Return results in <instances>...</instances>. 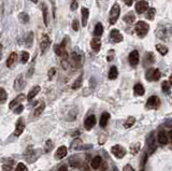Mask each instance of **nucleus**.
I'll list each match as a JSON object with an SVG mask.
<instances>
[{"label": "nucleus", "mask_w": 172, "mask_h": 171, "mask_svg": "<svg viewBox=\"0 0 172 171\" xmlns=\"http://www.w3.org/2000/svg\"><path fill=\"white\" fill-rule=\"evenodd\" d=\"M147 9H149V3L145 0H140V1H138L135 3V11H137V13L142 14Z\"/></svg>", "instance_id": "obj_8"}, {"label": "nucleus", "mask_w": 172, "mask_h": 171, "mask_svg": "<svg viewBox=\"0 0 172 171\" xmlns=\"http://www.w3.org/2000/svg\"><path fill=\"white\" fill-rule=\"evenodd\" d=\"M123 1H124L126 3V6H128V7L132 6V3H134V0H123Z\"/></svg>", "instance_id": "obj_50"}, {"label": "nucleus", "mask_w": 172, "mask_h": 171, "mask_svg": "<svg viewBox=\"0 0 172 171\" xmlns=\"http://www.w3.org/2000/svg\"><path fill=\"white\" fill-rule=\"evenodd\" d=\"M96 125V117L95 115H89L88 117H86L85 122H84V126L87 130H91L94 126Z\"/></svg>", "instance_id": "obj_12"}, {"label": "nucleus", "mask_w": 172, "mask_h": 171, "mask_svg": "<svg viewBox=\"0 0 172 171\" xmlns=\"http://www.w3.org/2000/svg\"><path fill=\"white\" fill-rule=\"evenodd\" d=\"M134 93H135V95H137V96H142V95H144L145 89H144L143 85L140 84V83L135 84L134 87Z\"/></svg>", "instance_id": "obj_22"}, {"label": "nucleus", "mask_w": 172, "mask_h": 171, "mask_svg": "<svg viewBox=\"0 0 172 171\" xmlns=\"http://www.w3.org/2000/svg\"><path fill=\"white\" fill-rule=\"evenodd\" d=\"M66 155H67V148L62 145V146H60V148H57L56 153H55V159L60 160V159H62Z\"/></svg>", "instance_id": "obj_14"}, {"label": "nucleus", "mask_w": 172, "mask_h": 171, "mask_svg": "<svg viewBox=\"0 0 172 171\" xmlns=\"http://www.w3.org/2000/svg\"><path fill=\"white\" fill-rule=\"evenodd\" d=\"M159 106H160V99H159L157 96H152L147 99V102H146L147 109L155 110V109H158Z\"/></svg>", "instance_id": "obj_4"}, {"label": "nucleus", "mask_w": 172, "mask_h": 171, "mask_svg": "<svg viewBox=\"0 0 172 171\" xmlns=\"http://www.w3.org/2000/svg\"><path fill=\"white\" fill-rule=\"evenodd\" d=\"M25 100V95L24 94H19L16 98H14L13 100L11 101V103L9 104V108L10 109H13V108H15L16 106H18V104H21L22 102Z\"/></svg>", "instance_id": "obj_13"}, {"label": "nucleus", "mask_w": 172, "mask_h": 171, "mask_svg": "<svg viewBox=\"0 0 172 171\" xmlns=\"http://www.w3.org/2000/svg\"><path fill=\"white\" fill-rule=\"evenodd\" d=\"M55 72H56V70L54 69V68H51L50 70H48V72H47V74H48V79H53L54 78V75H55Z\"/></svg>", "instance_id": "obj_47"}, {"label": "nucleus", "mask_w": 172, "mask_h": 171, "mask_svg": "<svg viewBox=\"0 0 172 171\" xmlns=\"http://www.w3.org/2000/svg\"><path fill=\"white\" fill-rule=\"evenodd\" d=\"M161 87H163V92L165 93V94H169V93H170V84H169L167 81L163 82Z\"/></svg>", "instance_id": "obj_37"}, {"label": "nucleus", "mask_w": 172, "mask_h": 171, "mask_svg": "<svg viewBox=\"0 0 172 171\" xmlns=\"http://www.w3.org/2000/svg\"><path fill=\"white\" fill-rule=\"evenodd\" d=\"M91 168L93 169H99V168L101 167V165H102V159H101V157L100 156H96V157H94L93 158V160H91Z\"/></svg>", "instance_id": "obj_18"}, {"label": "nucleus", "mask_w": 172, "mask_h": 171, "mask_svg": "<svg viewBox=\"0 0 172 171\" xmlns=\"http://www.w3.org/2000/svg\"><path fill=\"white\" fill-rule=\"evenodd\" d=\"M2 44H0V59H1V57H2Z\"/></svg>", "instance_id": "obj_54"}, {"label": "nucleus", "mask_w": 172, "mask_h": 171, "mask_svg": "<svg viewBox=\"0 0 172 171\" xmlns=\"http://www.w3.org/2000/svg\"><path fill=\"white\" fill-rule=\"evenodd\" d=\"M110 38L114 43H120L123 41V35L120 33V30H117V29H113V30H111Z\"/></svg>", "instance_id": "obj_9"}, {"label": "nucleus", "mask_w": 172, "mask_h": 171, "mask_svg": "<svg viewBox=\"0 0 172 171\" xmlns=\"http://www.w3.org/2000/svg\"><path fill=\"white\" fill-rule=\"evenodd\" d=\"M82 146V140L81 139H76V140L72 142V148H76V150H77V148H81Z\"/></svg>", "instance_id": "obj_39"}, {"label": "nucleus", "mask_w": 172, "mask_h": 171, "mask_svg": "<svg viewBox=\"0 0 172 171\" xmlns=\"http://www.w3.org/2000/svg\"><path fill=\"white\" fill-rule=\"evenodd\" d=\"M53 148H54V143H53L52 140H47V142H45V145H44V152L45 153H50L51 151L53 150Z\"/></svg>", "instance_id": "obj_29"}, {"label": "nucleus", "mask_w": 172, "mask_h": 171, "mask_svg": "<svg viewBox=\"0 0 172 171\" xmlns=\"http://www.w3.org/2000/svg\"><path fill=\"white\" fill-rule=\"evenodd\" d=\"M111 152H112V154L115 156L116 158H120V159L126 155V150L123 148L122 145H120V144L113 146V148H111Z\"/></svg>", "instance_id": "obj_5"}, {"label": "nucleus", "mask_w": 172, "mask_h": 171, "mask_svg": "<svg viewBox=\"0 0 172 171\" xmlns=\"http://www.w3.org/2000/svg\"><path fill=\"white\" fill-rule=\"evenodd\" d=\"M155 14H156V10L153 9V8L149 9V11H147V14H146V18L149 19H154Z\"/></svg>", "instance_id": "obj_41"}, {"label": "nucleus", "mask_w": 172, "mask_h": 171, "mask_svg": "<svg viewBox=\"0 0 172 171\" xmlns=\"http://www.w3.org/2000/svg\"><path fill=\"white\" fill-rule=\"evenodd\" d=\"M24 129H25V123H24V119L23 118H19L16 122V125H15V130H14V136L18 137L23 133Z\"/></svg>", "instance_id": "obj_10"}, {"label": "nucleus", "mask_w": 172, "mask_h": 171, "mask_svg": "<svg viewBox=\"0 0 172 171\" xmlns=\"http://www.w3.org/2000/svg\"><path fill=\"white\" fill-rule=\"evenodd\" d=\"M123 19H124V22H126V23L132 24V23H135V16L132 12H129L128 14H126Z\"/></svg>", "instance_id": "obj_27"}, {"label": "nucleus", "mask_w": 172, "mask_h": 171, "mask_svg": "<svg viewBox=\"0 0 172 171\" xmlns=\"http://www.w3.org/2000/svg\"><path fill=\"white\" fill-rule=\"evenodd\" d=\"M128 59H129V63L131 66H134V67L135 66H137L138 63H139V60H140V56H139L138 51H132V52L129 54Z\"/></svg>", "instance_id": "obj_11"}, {"label": "nucleus", "mask_w": 172, "mask_h": 171, "mask_svg": "<svg viewBox=\"0 0 172 171\" xmlns=\"http://www.w3.org/2000/svg\"><path fill=\"white\" fill-rule=\"evenodd\" d=\"M149 29H150V26L147 23H145L143 21H140L135 24V33L137 35L140 37V38H143L147 35L149 33Z\"/></svg>", "instance_id": "obj_1"}, {"label": "nucleus", "mask_w": 172, "mask_h": 171, "mask_svg": "<svg viewBox=\"0 0 172 171\" xmlns=\"http://www.w3.org/2000/svg\"><path fill=\"white\" fill-rule=\"evenodd\" d=\"M120 4L118 3H114L110 11V15H109V22L110 24L114 25V24L117 22L118 18H120Z\"/></svg>", "instance_id": "obj_2"}, {"label": "nucleus", "mask_w": 172, "mask_h": 171, "mask_svg": "<svg viewBox=\"0 0 172 171\" xmlns=\"http://www.w3.org/2000/svg\"><path fill=\"white\" fill-rule=\"evenodd\" d=\"M77 9V2L76 1H73L71 4V10L73 11V10H76Z\"/></svg>", "instance_id": "obj_52"}, {"label": "nucleus", "mask_w": 172, "mask_h": 171, "mask_svg": "<svg viewBox=\"0 0 172 171\" xmlns=\"http://www.w3.org/2000/svg\"><path fill=\"white\" fill-rule=\"evenodd\" d=\"M35 62H36V59H33L32 63H31V65H30V68H29L28 71H27V77H28V78H31V77H32L33 72H35Z\"/></svg>", "instance_id": "obj_40"}, {"label": "nucleus", "mask_w": 172, "mask_h": 171, "mask_svg": "<svg viewBox=\"0 0 172 171\" xmlns=\"http://www.w3.org/2000/svg\"><path fill=\"white\" fill-rule=\"evenodd\" d=\"M82 82H83V77H79L76 79V81L73 83V85H72V88L73 89H77V88H80V87L82 86Z\"/></svg>", "instance_id": "obj_34"}, {"label": "nucleus", "mask_w": 172, "mask_h": 171, "mask_svg": "<svg viewBox=\"0 0 172 171\" xmlns=\"http://www.w3.org/2000/svg\"><path fill=\"white\" fill-rule=\"evenodd\" d=\"M160 79V71L158 69H154V73H153V80L152 81H158Z\"/></svg>", "instance_id": "obj_43"}, {"label": "nucleus", "mask_w": 172, "mask_h": 171, "mask_svg": "<svg viewBox=\"0 0 172 171\" xmlns=\"http://www.w3.org/2000/svg\"><path fill=\"white\" fill-rule=\"evenodd\" d=\"M57 171H68V168H67L66 165H62V166H60V167L58 168Z\"/></svg>", "instance_id": "obj_51"}, {"label": "nucleus", "mask_w": 172, "mask_h": 171, "mask_svg": "<svg viewBox=\"0 0 172 171\" xmlns=\"http://www.w3.org/2000/svg\"><path fill=\"white\" fill-rule=\"evenodd\" d=\"M39 92H40V86H35L32 89L30 90V92L28 93V95H27V100L28 101H31L33 98H35L36 96L39 94Z\"/></svg>", "instance_id": "obj_21"}, {"label": "nucleus", "mask_w": 172, "mask_h": 171, "mask_svg": "<svg viewBox=\"0 0 172 171\" xmlns=\"http://www.w3.org/2000/svg\"><path fill=\"white\" fill-rule=\"evenodd\" d=\"M153 73H154V69L147 70L146 75H145V78H146L147 81H152V80H153Z\"/></svg>", "instance_id": "obj_44"}, {"label": "nucleus", "mask_w": 172, "mask_h": 171, "mask_svg": "<svg viewBox=\"0 0 172 171\" xmlns=\"http://www.w3.org/2000/svg\"><path fill=\"white\" fill-rule=\"evenodd\" d=\"M7 98H8V95H7V92L3 88L0 87V104L6 102Z\"/></svg>", "instance_id": "obj_32"}, {"label": "nucleus", "mask_w": 172, "mask_h": 171, "mask_svg": "<svg viewBox=\"0 0 172 171\" xmlns=\"http://www.w3.org/2000/svg\"><path fill=\"white\" fill-rule=\"evenodd\" d=\"M18 18H19V21L24 24L28 23V21H29V16H28V14H26V13H19Z\"/></svg>", "instance_id": "obj_38"}, {"label": "nucleus", "mask_w": 172, "mask_h": 171, "mask_svg": "<svg viewBox=\"0 0 172 171\" xmlns=\"http://www.w3.org/2000/svg\"><path fill=\"white\" fill-rule=\"evenodd\" d=\"M113 54H114V53L111 52V55H108V60H109V62H111V60H113Z\"/></svg>", "instance_id": "obj_53"}, {"label": "nucleus", "mask_w": 172, "mask_h": 171, "mask_svg": "<svg viewBox=\"0 0 172 171\" xmlns=\"http://www.w3.org/2000/svg\"><path fill=\"white\" fill-rule=\"evenodd\" d=\"M103 33V26L101 23H98L95 26V29H94V36L95 37H100Z\"/></svg>", "instance_id": "obj_26"}, {"label": "nucleus", "mask_w": 172, "mask_h": 171, "mask_svg": "<svg viewBox=\"0 0 172 171\" xmlns=\"http://www.w3.org/2000/svg\"><path fill=\"white\" fill-rule=\"evenodd\" d=\"M23 110H24V106H23V104H18V106H16V108L14 109V113H15V114H19V113H22V112H23Z\"/></svg>", "instance_id": "obj_46"}, {"label": "nucleus", "mask_w": 172, "mask_h": 171, "mask_svg": "<svg viewBox=\"0 0 172 171\" xmlns=\"http://www.w3.org/2000/svg\"><path fill=\"white\" fill-rule=\"evenodd\" d=\"M28 59H29V53L23 51V52L21 53V62H22V63H26L28 62Z\"/></svg>", "instance_id": "obj_35"}, {"label": "nucleus", "mask_w": 172, "mask_h": 171, "mask_svg": "<svg viewBox=\"0 0 172 171\" xmlns=\"http://www.w3.org/2000/svg\"><path fill=\"white\" fill-rule=\"evenodd\" d=\"M51 45V39L47 35H44L41 39V43H40V48H41V54H44L47 51V48Z\"/></svg>", "instance_id": "obj_6"}, {"label": "nucleus", "mask_w": 172, "mask_h": 171, "mask_svg": "<svg viewBox=\"0 0 172 171\" xmlns=\"http://www.w3.org/2000/svg\"><path fill=\"white\" fill-rule=\"evenodd\" d=\"M169 82H170V84L172 85V74L170 75V78H169Z\"/></svg>", "instance_id": "obj_56"}, {"label": "nucleus", "mask_w": 172, "mask_h": 171, "mask_svg": "<svg viewBox=\"0 0 172 171\" xmlns=\"http://www.w3.org/2000/svg\"><path fill=\"white\" fill-rule=\"evenodd\" d=\"M135 123V117L129 116L127 118V121H126L124 123V127H125V128H130V127L134 125Z\"/></svg>", "instance_id": "obj_30"}, {"label": "nucleus", "mask_w": 172, "mask_h": 171, "mask_svg": "<svg viewBox=\"0 0 172 171\" xmlns=\"http://www.w3.org/2000/svg\"><path fill=\"white\" fill-rule=\"evenodd\" d=\"M16 60H17V54L14 53V52L11 53L10 56H9V58H8V60H7V66H8L9 68L13 67V66L15 65Z\"/></svg>", "instance_id": "obj_20"}, {"label": "nucleus", "mask_w": 172, "mask_h": 171, "mask_svg": "<svg viewBox=\"0 0 172 171\" xmlns=\"http://www.w3.org/2000/svg\"><path fill=\"white\" fill-rule=\"evenodd\" d=\"M25 86V80H24V75L23 74H19L16 77L15 81H14V89L16 92H19L22 90Z\"/></svg>", "instance_id": "obj_7"}, {"label": "nucleus", "mask_w": 172, "mask_h": 171, "mask_svg": "<svg viewBox=\"0 0 172 171\" xmlns=\"http://www.w3.org/2000/svg\"><path fill=\"white\" fill-rule=\"evenodd\" d=\"M26 155H28V156H25L26 160H27L28 163H33L35 160H37V158L39 157L38 152L37 151H33V150H29L28 154H26Z\"/></svg>", "instance_id": "obj_16"}, {"label": "nucleus", "mask_w": 172, "mask_h": 171, "mask_svg": "<svg viewBox=\"0 0 172 171\" xmlns=\"http://www.w3.org/2000/svg\"><path fill=\"white\" fill-rule=\"evenodd\" d=\"M82 26L85 27L87 25V21H88V16H89V11L86 8H82Z\"/></svg>", "instance_id": "obj_19"}, {"label": "nucleus", "mask_w": 172, "mask_h": 171, "mask_svg": "<svg viewBox=\"0 0 172 171\" xmlns=\"http://www.w3.org/2000/svg\"><path fill=\"white\" fill-rule=\"evenodd\" d=\"M42 11H43V22H44L45 26L47 25V8L44 3L42 4Z\"/></svg>", "instance_id": "obj_36"}, {"label": "nucleus", "mask_w": 172, "mask_h": 171, "mask_svg": "<svg viewBox=\"0 0 172 171\" xmlns=\"http://www.w3.org/2000/svg\"><path fill=\"white\" fill-rule=\"evenodd\" d=\"M13 162H10L9 163H4V165H2V169L3 171H11L12 170V167H13Z\"/></svg>", "instance_id": "obj_45"}, {"label": "nucleus", "mask_w": 172, "mask_h": 171, "mask_svg": "<svg viewBox=\"0 0 172 171\" xmlns=\"http://www.w3.org/2000/svg\"><path fill=\"white\" fill-rule=\"evenodd\" d=\"M124 171H135V169L130 165H126L124 167Z\"/></svg>", "instance_id": "obj_49"}, {"label": "nucleus", "mask_w": 172, "mask_h": 171, "mask_svg": "<svg viewBox=\"0 0 172 171\" xmlns=\"http://www.w3.org/2000/svg\"><path fill=\"white\" fill-rule=\"evenodd\" d=\"M31 1H32L33 3H38V1H39V0H31Z\"/></svg>", "instance_id": "obj_57"}, {"label": "nucleus", "mask_w": 172, "mask_h": 171, "mask_svg": "<svg viewBox=\"0 0 172 171\" xmlns=\"http://www.w3.org/2000/svg\"><path fill=\"white\" fill-rule=\"evenodd\" d=\"M169 139H170L171 143H172V129L170 130V133H169Z\"/></svg>", "instance_id": "obj_55"}, {"label": "nucleus", "mask_w": 172, "mask_h": 171, "mask_svg": "<svg viewBox=\"0 0 172 171\" xmlns=\"http://www.w3.org/2000/svg\"><path fill=\"white\" fill-rule=\"evenodd\" d=\"M44 109H45V103H44V102H40V104H39L38 107H36L35 111H33V116H35V117L40 116L41 113L44 111Z\"/></svg>", "instance_id": "obj_24"}, {"label": "nucleus", "mask_w": 172, "mask_h": 171, "mask_svg": "<svg viewBox=\"0 0 172 171\" xmlns=\"http://www.w3.org/2000/svg\"><path fill=\"white\" fill-rule=\"evenodd\" d=\"M71 63L76 68L81 67V65L83 63V54L80 51L76 50L71 53Z\"/></svg>", "instance_id": "obj_3"}, {"label": "nucleus", "mask_w": 172, "mask_h": 171, "mask_svg": "<svg viewBox=\"0 0 172 171\" xmlns=\"http://www.w3.org/2000/svg\"><path fill=\"white\" fill-rule=\"evenodd\" d=\"M25 43H26V46H27V48H31V46H32V44H33V33L32 31L28 33L27 37H26Z\"/></svg>", "instance_id": "obj_28"}, {"label": "nucleus", "mask_w": 172, "mask_h": 171, "mask_svg": "<svg viewBox=\"0 0 172 171\" xmlns=\"http://www.w3.org/2000/svg\"><path fill=\"white\" fill-rule=\"evenodd\" d=\"M156 48L161 55H166L167 53H168V48H167V46H165L164 44H157Z\"/></svg>", "instance_id": "obj_31"}, {"label": "nucleus", "mask_w": 172, "mask_h": 171, "mask_svg": "<svg viewBox=\"0 0 172 171\" xmlns=\"http://www.w3.org/2000/svg\"><path fill=\"white\" fill-rule=\"evenodd\" d=\"M72 28H73L74 31H77V30H79V22H77L76 19H74L73 23H72Z\"/></svg>", "instance_id": "obj_48"}, {"label": "nucleus", "mask_w": 172, "mask_h": 171, "mask_svg": "<svg viewBox=\"0 0 172 171\" xmlns=\"http://www.w3.org/2000/svg\"><path fill=\"white\" fill-rule=\"evenodd\" d=\"M15 171H28V169H27V167H26L25 163H19L18 165L16 166V169H15Z\"/></svg>", "instance_id": "obj_42"}, {"label": "nucleus", "mask_w": 172, "mask_h": 171, "mask_svg": "<svg viewBox=\"0 0 172 171\" xmlns=\"http://www.w3.org/2000/svg\"><path fill=\"white\" fill-rule=\"evenodd\" d=\"M109 118H110V114L108 113V112H105V113H102V115L100 117V122H99V125L100 127H106V124H108L109 122Z\"/></svg>", "instance_id": "obj_23"}, {"label": "nucleus", "mask_w": 172, "mask_h": 171, "mask_svg": "<svg viewBox=\"0 0 172 171\" xmlns=\"http://www.w3.org/2000/svg\"><path fill=\"white\" fill-rule=\"evenodd\" d=\"M91 48L95 51V52H98V51L100 50V48H101V40L98 38V37H96V38L91 39Z\"/></svg>", "instance_id": "obj_17"}, {"label": "nucleus", "mask_w": 172, "mask_h": 171, "mask_svg": "<svg viewBox=\"0 0 172 171\" xmlns=\"http://www.w3.org/2000/svg\"><path fill=\"white\" fill-rule=\"evenodd\" d=\"M157 140H158L159 144H161V145H166V144H168L169 137H168V135H167V133H165L164 130H161V131H159V133H158Z\"/></svg>", "instance_id": "obj_15"}, {"label": "nucleus", "mask_w": 172, "mask_h": 171, "mask_svg": "<svg viewBox=\"0 0 172 171\" xmlns=\"http://www.w3.org/2000/svg\"><path fill=\"white\" fill-rule=\"evenodd\" d=\"M140 148H141V144L135 143L131 146V148H130V153H131L132 155H135V154H138V152L140 151Z\"/></svg>", "instance_id": "obj_33"}, {"label": "nucleus", "mask_w": 172, "mask_h": 171, "mask_svg": "<svg viewBox=\"0 0 172 171\" xmlns=\"http://www.w3.org/2000/svg\"><path fill=\"white\" fill-rule=\"evenodd\" d=\"M117 75H118V70H117V68H116L115 66L111 67L110 71H109V74H108L109 79H110V80H115L116 78H117Z\"/></svg>", "instance_id": "obj_25"}]
</instances>
